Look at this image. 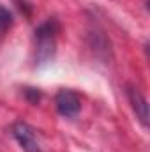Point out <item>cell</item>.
Wrapping results in <instances>:
<instances>
[{
  "instance_id": "6da1fadb",
  "label": "cell",
  "mask_w": 150,
  "mask_h": 152,
  "mask_svg": "<svg viewBox=\"0 0 150 152\" xmlns=\"http://www.w3.org/2000/svg\"><path fill=\"white\" fill-rule=\"evenodd\" d=\"M58 32H60V25L55 18H48L36 28V32H34L36 66H46L55 58Z\"/></svg>"
},
{
  "instance_id": "5b68a950",
  "label": "cell",
  "mask_w": 150,
  "mask_h": 152,
  "mask_svg": "<svg viewBox=\"0 0 150 152\" xmlns=\"http://www.w3.org/2000/svg\"><path fill=\"white\" fill-rule=\"evenodd\" d=\"M14 20H12V14L9 9H5L4 5H0V39L7 34V30L12 27Z\"/></svg>"
},
{
  "instance_id": "277c9868",
  "label": "cell",
  "mask_w": 150,
  "mask_h": 152,
  "mask_svg": "<svg viewBox=\"0 0 150 152\" xmlns=\"http://www.w3.org/2000/svg\"><path fill=\"white\" fill-rule=\"evenodd\" d=\"M125 94H127V99H129L136 117H138L140 124L143 127H149V101L145 99V96L134 85H127L125 87Z\"/></svg>"
},
{
  "instance_id": "7a4b0ae2",
  "label": "cell",
  "mask_w": 150,
  "mask_h": 152,
  "mask_svg": "<svg viewBox=\"0 0 150 152\" xmlns=\"http://www.w3.org/2000/svg\"><path fill=\"white\" fill-rule=\"evenodd\" d=\"M11 133H12V138L18 142V145L21 147L23 152H42L41 143L37 140V133L30 124H27L23 120H18V122L12 124Z\"/></svg>"
},
{
  "instance_id": "3957f363",
  "label": "cell",
  "mask_w": 150,
  "mask_h": 152,
  "mask_svg": "<svg viewBox=\"0 0 150 152\" xmlns=\"http://www.w3.org/2000/svg\"><path fill=\"white\" fill-rule=\"evenodd\" d=\"M55 106H57V112L62 117L73 118L81 110V101H79V96L76 94L74 90L62 88L57 94V97H55Z\"/></svg>"
},
{
  "instance_id": "8992f818",
  "label": "cell",
  "mask_w": 150,
  "mask_h": 152,
  "mask_svg": "<svg viewBox=\"0 0 150 152\" xmlns=\"http://www.w3.org/2000/svg\"><path fill=\"white\" fill-rule=\"evenodd\" d=\"M14 2H16L18 9H20L25 16H30V14H32V4H30L28 0H14Z\"/></svg>"
},
{
  "instance_id": "52a82bcc",
  "label": "cell",
  "mask_w": 150,
  "mask_h": 152,
  "mask_svg": "<svg viewBox=\"0 0 150 152\" xmlns=\"http://www.w3.org/2000/svg\"><path fill=\"white\" fill-rule=\"evenodd\" d=\"M25 96H27V99L32 104H37L39 99H41V92H39L37 88H25Z\"/></svg>"
}]
</instances>
